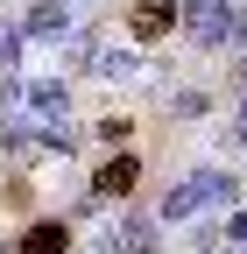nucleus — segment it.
<instances>
[{
	"label": "nucleus",
	"mask_w": 247,
	"mask_h": 254,
	"mask_svg": "<svg viewBox=\"0 0 247 254\" xmlns=\"http://www.w3.org/2000/svg\"><path fill=\"white\" fill-rule=\"evenodd\" d=\"M134 177H141V155L120 148V155H106V163H99V177H92V198H127Z\"/></svg>",
	"instance_id": "nucleus-5"
},
{
	"label": "nucleus",
	"mask_w": 247,
	"mask_h": 254,
	"mask_svg": "<svg viewBox=\"0 0 247 254\" xmlns=\"http://www.w3.org/2000/svg\"><path fill=\"white\" fill-rule=\"evenodd\" d=\"M21 99L36 106V113H50V120H64V106H71V85H64V78H36V85H21Z\"/></svg>",
	"instance_id": "nucleus-7"
},
{
	"label": "nucleus",
	"mask_w": 247,
	"mask_h": 254,
	"mask_svg": "<svg viewBox=\"0 0 247 254\" xmlns=\"http://www.w3.org/2000/svg\"><path fill=\"white\" fill-rule=\"evenodd\" d=\"M14 254H71V226L64 219H43V226H28Z\"/></svg>",
	"instance_id": "nucleus-6"
},
{
	"label": "nucleus",
	"mask_w": 247,
	"mask_h": 254,
	"mask_svg": "<svg viewBox=\"0 0 247 254\" xmlns=\"http://www.w3.org/2000/svg\"><path fill=\"white\" fill-rule=\"evenodd\" d=\"M170 28H184V0H134L127 7V36L134 43H163Z\"/></svg>",
	"instance_id": "nucleus-3"
},
{
	"label": "nucleus",
	"mask_w": 247,
	"mask_h": 254,
	"mask_svg": "<svg viewBox=\"0 0 247 254\" xmlns=\"http://www.w3.org/2000/svg\"><path fill=\"white\" fill-rule=\"evenodd\" d=\"M99 254H163V219L156 212H120V226L99 240Z\"/></svg>",
	"instance_id": "nucleus-1"
},
{
	"label": "nucleus",
	"mask_w": 247,
	"mask_h": 254,
	"mask_svg": "<svg viewBox=\"0 0 247 254\" xmlns=\"http://www.w3.org/2000/svg\"><path fill=\"white\" fill-rule=\"evenodd\" d=\"M21 36L28 43H64L71 36V7H64V0H36V7L21 14Z\"/></svg>",
	"instance_id": "nucleus-4"
},
{
	"label": "nucleus",
	"mask_w": 247,
	"mask_h": 254,
	"mask_svg": "<svg viewBox=\"0 0 247 254\" xmlns=\"http://www.w3.org/2000/svg\"><path fill=\"white\" fill-rule=\"evenodd\" d=\"M92 71H99V78H134V57H127V50H99Z\"/></svg>",
	"instance_id": "nucleus-9"
},
{
	"label": "nucleus",
	"mask_w": 247,
	"mask_h": 254,
	"mask_svg": "<svg viewBox=\"0 0 247 254\" xmlns=\"http://www.w3.org/2000/svg\"><path fill=\"white\" fill-rule=\"evenodd\" d=\"M92 254H99V247H92Z\"/></svg>",
	"instance_id": "nucleus-15"
},
{
	"label": "nucleus",
	"mask_w": 247,
	"mask_h": 254,
	"mask_svg": "<svg viewBox=\"0 0 247 254\" xmlns=\"http://www.w3.org/2000/svg\"><path fill=\"white\" fill-rule=\"evenodd\" d=\"M226 50L247 57V0H233V14H226Z\"/></svg>",
	"instance_id": "nucleus-12"
},
{
	"label": "nucleus",
	"mask_w": 247,
	"mask_h": 254,
	"mask_svg": "<svg viewBox=\"0 0 247 254\" xmlns=\"http://www.w3.org/2000/svg\"><path fill=\"white\" fill-rule=\"evenodd\" d=\"M163 106H170V120H198V113H212V92L205 85H184V92H170Z\"/></svg>",
	"instance_id": "nucleus-8"
},
{
	"label": "nucleus",
	"mask_w": 247,
	"mask_h": 254,
	"mask_svg": "<svg viewBox=\"0 0 247 254\" xmlns=\"http://www.w3.org/2000/svg\"><path fill=\"white\" fill-rule=\"evenodd\" d=\"M226 14L233 0H184V36L198 50H226Z\"/></svg>",
	"instance_id": "nucleus-2"
},
{
	"label": "nucleus",
	"mask_w": 247,
	"mask_h": 254,
	"mask_svg": "<svg viewBox=\"0 0 247 254\" xmlns=\"http://www.w3.org/2000/svg\"><path fill=\"white\" fill-rule=\"evenodd\" d=\"M240 92H247V57L233 64V78H226V99H240Z\"/></svg>",
	"instance_id": "nucleus-14"
},
{
	"label": "nucleus",
	"mask_w": 247,
	"mask_h": 254,
	"mask_svg": "<svg viewBox=\"0 0 247 254\" xmlns=\"http://www.w3.org/2000/svg\"><path fill=\"white\" fill-rule=\"evenodd\" d=\"M226 247H233V254H240V247H247V212H240V205H233V212H226Z\"/></svg>",
	"instance_id": "nucleus-13"
},
{
	"label": "nucleus",
	"mask_w": 247,
	"mask_h": 254,
	"mask_svg": "<svg viewBox=\"0 0 247 254\" xmlns=\"http://www.w3.org/2000/svg\"><path fill=\"white\" fill-rule=\"evenodd\" d=\"M219 240H226V212H219V219H198V233H191V247H198V254H212Z\"/></svg>",
	"instance_id": "nucleus-11"
},
{
	"label": "nucleus",
	"mask_w": 247,
	"mask_h": 254,
	"mask_svg": "<svg viewBox=\"0 0 247 254\" xmlns=\"http://www.w3.org/2000/svg\"><path fill=\"white\" fill-rule=\"evenodd\" d=\"M226 148H233V155H247V92L233 99V120H226Z\"/></svg>",
	"instance_id": "nucleus-10"
}]
</instances>
